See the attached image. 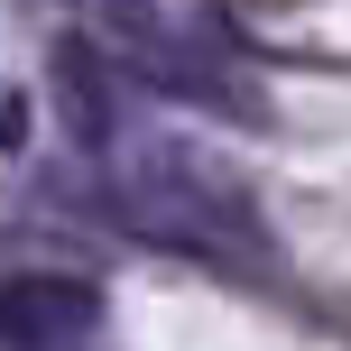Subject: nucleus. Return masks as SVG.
Here are the masks:
<instances>
[{
    "label": "nucleus",
    "instance_id": "nucleus-1",
    "mask_svg": "<svg viewBox=\"0 0 351 351\" xmlns=\"http://www.w3.org/2000/svg\"><path fill=\"white\" fill-rule=\"evenodd\" d=\"M93 324H102V305L74 278H10L0 287V342L10 351H84Z\"/></svg>",
    "mask_w": 351,
    "mask_h": 351
},
{
    "label": "nucleus",
    "instance_id": "nucleus-2",
    "mask_svg": "<svg viewBox=\"0 0 351 351\" xmlns=\"http://www.w3.org/2000/svg\"><path fill=\"white\" fill-rule=\"evenodd\" d=\"M56 111L74 148H111V65L93 37H56Z\"/></svg>",
    "mask_w": 351,
    "mask_h": 351
}]
</instances>
